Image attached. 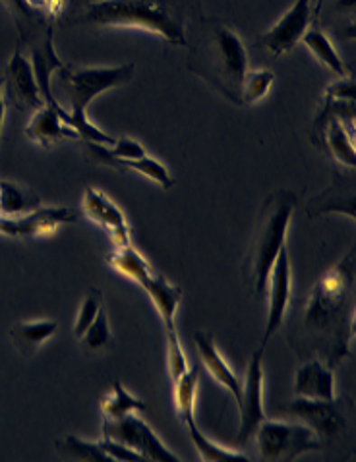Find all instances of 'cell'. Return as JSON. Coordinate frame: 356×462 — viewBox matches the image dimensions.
I'll return each mask as SVG.
<instances>
[{"label":"cell","instance_id":"cell-20","mask_svg":"<svg viewBox=\"0 0 356 462\" xmlns=\"http://www.w3.org/2000/svg\"><path fill=\"white\" fill-rule=\"evenodd\" d=\"M59 331V323L52 319H37V321H23L16 323L10 329L12 343L16 345L20 355L30 358L39 350V346Z\"/></svg>","mask_w":356,"mask_h":462},{"label":"cell","instance_id":"cell-12","mask_svg":"<svg viewBox=\"0 0 356 462\" xmlns=\"http://www.w3.org/2000/svg\"><path fill=\"white\" fill-rule=\"evenodd\" d=\"M269 289V310H267V321H266V333L262 345L266 346L269 338L277 333V329L283 325L286 308H289L291 292H293V267L291 257L286 252V246L281 248L277 254V260L271 267V273L267 279Z\"/></svg>","mask_w":356,"mask_h":462},{"label":"cell","instance_id":"cell-33","mask_svg":"<svg viewBox=\"0 0 356 462\" xmlns=\"http://www.w3.org/2000/svg\"><path fill=\"white\" fill-rule=\"evenodd\" d=\"M101 447L103 451L111 457L113 462H147L140 453H136L130 447L122 445L115 439H108V438H101Z\"/></svg>","mask_w":356,"mask_h":462},{"label":"cell","instance_id":"cell-30","mask_svg":"<svg viewBox=\"0 0 356 462\" xmlns=\"http://www.w3.org/2000/svg\"><path fill=\"white\" fill-rule=\"evenodd\" d=\"M81 346L89 352L95 350H103L111 343V329H108V318L105 314V310L101 308L98 318L93 319V323L88 328V331L80 337Z\"/></svg>","mask_w":356,"mask_h":462},{"label":"cell","instance_id":"cell-10","mask_svg":"<svg viewBox=\"0 0 356 462\" xmlns=\"http://www.w3.org/2000/svg\"><path fill=\"white\" fill-rule=\"evenodd\" d=\"M312 23V0H296L293 8L283 14V18L258 37V47L266 49L273 57H281L283 52H289L303 39L304 32Z\"/></svg>","mask_w":356,"mask_h":462},{"label":"cell","instance_id":"cell-21","mask_svg":"<svg viewBox=\"0 0 356 462\" xmlns=\"http://www.w3.org/2000/svg\"><path fill=\"white\" fill-rule=\"evenodd\" d=\"M303 43L306 45V49L316 57V60L325 66L327 70H332L335 76L339 78H347L349 70L343 62V59L339 57L337 49L333 47V43L330 41V37L325 35V32L322 30L320 25H312L304 32L303 35Z\"/></svg>","mask_w":356,"mask_h":462},{"label":"cell","instance_id":"cell-23","mask_svg":"<svg viewBox=\"0 0 356 462\" xmlns=\"http://www.w3.org/2000/svg\"><path fill=\"white\" fill-rule=\"evenodd\" d=\"M93 161L103 162V165L115 167L118 171H134L140 172L144 176H147L149 180L157 182L163 188H173L174 186V179L169 174L167 167L161 165L159 161L152 159V157H142V159H111V157H93Z\"/></svg>","mask_w":356,"mask_h":462},{"label":"cell","instance_id":"cell-32","mask_svg":"<svg viewBox=\"0 0 356 462\" xmlns=\"http://www.w3.org/2000/svg\"><path fill=\"white\" fill-rule=\"evenodd\" d=\"M167 333V365L173 382L181 377L188 370V360L184 355V348L181 345V338H178V331L174 329H165Z\"/></svg>","mask_w":356,"mask_h":462},{"label":"cell","instance_id":"cell-28","mask_svg":"<svg viewBox=\"0 0 356 462\" xmlns=\"http://www.w3.org/2000/svg\"><path fill=\"white\" fill-rule=\"evenodd\" d=\"M57 447H59V451L62 455H66L68 458L89 460V462H113L111 457H108L103 451V447H101L99 441H95V443L84 441V439H80L76 436H70V433H68V436H64V438H61L57 441Z\"/></svg>","mask_w":356,"mask_h":462},{"label":"cell","instance_id":"cell-11","mask_svg":"<svg viewBox=\"0 0 356 462\" xmlns=\"http://www.w3.org/2000/svg\"><path fill=\"white\" fill-rule=\"evenodd\" d=\"M285 412L295 416L300 424L308 426L322 443L333 441L345 428V420L335 401L296 397L291 404L285 406Z\"/></svg>","mask_w":356,"mask_h":462},{"label":"cell","instance_id":"cell-7","mask_svg":"<svg viewBox=\"0 0 356 462\" xmlns=\"http://www.w3.org/2000/svg\"><path fill=\"white\" fill-rule=\"evenodd\" d=\"M103 438L115 439L154 462H181L178 455L167 449L157 433L138 414H128L120 420H103Z\"/></svg>","mask_w":356,"mask_h":462},{"label":"cell","instance_id":"cell-5","mask_svg":"<svg viewBox=\"0 0 356 462\" xmlns=\"http://www.w3.org/2000/svg\"><path fill=\"white\" fill-rule=\"evenodd\" d=\"M132 76L134 64L107 68H70L62 64L57 70V88L70 105V113H86L98 95L128 84Z\"/></svg>","mask_w":356,"mask_h":462},{"label":"cell","instance_id":"cell-35","mask_svg":"<svg viewBox=\"0 0 356 462\" xmlns=\"http://www.w3.org/2000/svg\"><path fill=\"white\" fill-rule=\"evenodd\" d=\"M6 101H5V91H3V78H0V140H3V128H5V118H6Z\"/></svg>","mask_w":356,"mask_h":462},{"label":"cell","instance_id":"cell-8","mask_svg":"<svg viewBox=\"0 0 356 462\" xmlns=\"http://www.w3.org/2000/svg\"><path fill=\"white\" fill-rule=\"evenodd\" d=\"M3 91L6 105L14 106L20 113H33L37 108L47 105L43 95L39 91L32 60L20 47L14 51L6 66Z\"/></svg>","mask_w":356,"mask_h":462},{"label":"cell","instance_id":"cell-15","mask_svg":"<svg viewBox=\"0 0 356 462\" xmlns=\"http://www.w3.org/2000/svg\"><path fill=\"white\" fill-rule=\"evenodd\" d=\"M194 343H196L198 355H200V360L205 365V370L211 374V377L215 379L219 385L225 387L230 393V395L235 397L237 404H240L242 382L239 379V375L232 372V368L227 364V360L223 358L221 350L217 348V345L213 341V335L203 333V331H196L194 333Z\"/></svg>","mask_w":356,"mask_h":462},{"label":"cell","instance_id":"cell-24","mask_svg":"<svg viewBox=\"0 0 356 462\" xmlns=\"http://www.w3.org/2000/svg\"><path fill=\"white\" fill-rule=\"evenodd\" d=\"M107 262L117 271V273L128 277L136 284H138L145 275L152 273V271H155L147 263L145 257L132 246V244H128V246L115 248L113 254L107 255Z\"/></svg>","mask_w":356,"mask_h":462},{"label":"cell","instance_id":"cell-13","mask_svg":"<svg viewBox=\"0 0 356 462\" xmlns=\"http://www.w3.org/2000/svg\"><path fill=\"white\" fill-rule=\"evenodd\" d=\"M78 213L66 208H39L23 217H0V233L8 236H37L54 233L64 223H74Z\"/></svg>","mask_w":356,"mask_h":462},{"label":"cell","instance_id":"cell-6","mask_svg":"<svg viewBox=\"0 0 356 462\" xmlns=\"http://www.w3.org/2000/svg\"><path fill=\"white\" fill-rule=\"evenodd\" d=\"M254 439L259 455L266 460H295L306 451L322 449L320 438L304 424L279 422V420H264L258 426Z\"/></svg>","mask_w":356,"mask_h":462},{"label":"cell","instance_id":"cell-29","mask_svg":"<svg viewBox=\"0 0 356 462\" xmlns=\"http://www.w3.org/2000/svg\"><path fill=\"white\" fill-rule=\"evenodd\" d=\"M273 76L271 70H254V72H246L244 81H242V89H240V99L242 105H254L258 101H262L267 91L273 86Z\"/></svg>","mask_w":356,"mask_h":462},{"label":"cell","instance_id":"cell-31","mask_svg":"<svg viewBox=\"0 0 356 462\" xmlns=\"http://www.w3.org/2000/svg\"><path fill=\"white\" fill-rule=\"evenodd\" d=\"M101 308H103V294L99 291L91 289L86 294L84 302L80 304L78 316H76V321H74V329L72 331H74V337L78 338V341H80V337L88 331V328L93 323V319L98 318Z\"/></svg>","mask_w":356,"mask_h":462},{"label":"cell","instance_id":"cell-34","mask_svg":"<svg viewBox=\"0 0 356 462\" xmlns=\"http://www.w3.org/2000/svg\"><path fill=\"white\" fill-rule=\"evenodd\" d=\"M325 99L337 101H354V79L352 78H339L333 86L325 89Z\"/></svg>","mask_w":356,"mask_h":462},{"label":"cell","instance_id":"cell-14","mask_svg":"<svg viewBox=\"0 0 356 462\" xmlns=\"http://www.w3.org/2000/svg\"><path fill=\"white\" fill-rule=\"evenodd\" d=\"M84 211L93 223L105 228V233L111 236L115 248L128 246L130 242V226L126 217L115 203L108 199L103 192L95 188H88L84 196Z\"/></svg>","mask_w":356,"mask_h":462},{"label":"cell","instance_id":"cell-18","mask_svg":"<svg viewBox=\"0 0 356 462\" xmlns=\"http://www.w3.org/2000/svg\"><path fill=\"white\" fill-rule=\"evenodd\" d=\"M138 284L147 292L149 300H152L163 325H165V329H174L176 328L174 318H176L178 304L183 300V291L174 287V284H171L165 277L157 275L155 271L145 275Z\"/></svg>","mask_w":356,"mask_h":462},{"label":"cell","instance_id":"cell-17","mask_svg":"<svg viewBox=\"0 0 356 462\" xmlns=\"http://www.w3.org/2000/svg\"><path fill=\"white\" fill-rule=\"evenodd\" d=\"M25 135L41 147H52L62 140L80 138L70 126L64 125L57 108L51 105H43L32 113V118L25 126Z\"/></svg>","mask_w":356,"mask_h":462},{"label":"cell","instance_id":"cell-22","mask_svg":"<svg viewBox=\"0 0 356 462\" xmlns=\"http://www.w3.org/2000/svg\"><path fill=\"white\" fill-rule=\"evenodd\" d=\"M41 208L33 189L16 182H0V217H23Z\"/></svg>","mask_w":356,"mask_h":462},{"label":"cell","instance_id":"cell-26","mask_svg":"<svg viewBox=\"0 0 356 462\" xmlns=\"http://www.w3.org/2000/svg\"><path fill=\"white\" fill-rule=\"evenodd\" d=\"M200 382V368H188L181 377L174 379V402L178 414H181L183 422L188 424L194 420V404H196V391Z\"/></svg>","mask_w":356,"mask_h":462},{"label":"cell","instance_id":"cell-1","mask_svg":"<svg viewBox=\"0 0 356 462\" xmlns=\"http://www.w3.org/2000/svg\"><path fill=\"white\" fill-rule=\"evenodd\" d=\"M354 337V254H347L343 260L314 284L304 308L303 321L293 338V346L298 352H310L322 356L323 364L335 365L349 356Z\"/></svg>","mask_w":356,"mask_h":462},{"label":"cell","instance_id":"cell-4","mask_svg":"<svg viewBox=\"0 0 356 462\" xmlns=\"http://www.w3.org/2000/svg\"><path fill=\"white\" fill-rule=\"evenodd\" d=\"M296 194L289 188H279L269 194L259 209L258 226L250 248V277L254 281V291L264 296L267 291V279L271 267L277 260V254L285 246L286 230H289L293 213L296 208Z\"/></svg>","mask_w":356,"mask_h":462},{"label":"cell","instance_id":"cell-2","mask_svg":"<svg viewBox=\"0 0 356 462\" xmlns=\"http://www.w3.org/2000/svg\"><path fill=\"white\" fill-rule=\"evenodd\" d=\"M198 0H68L66 23L88 27H138L186 47V16Z\"/></svg>","mask_w":356,"mask_h":462},{"label":"cell","instance_id":"cell-19","mask_svg":"<svg viewBox=\"0 0 356 462\" xmlns=\"http://www.w3.org/2000/svg\"><path fill=\"white\" fill-rule=\"evenodd\" d=\"M343 213L347 217H354V188H352V180L349 184L347 176H335V182L330 186V189L318 198H314L310 208H308V215H320V213Z\"/></svg>","mask_w":356,"mask_h":462},{"label":"cell","instance_id":"cell-3","mask_svg":"<svg viewBox=\"0 0 356 462\" xmlns=\"http://www.w3.org/2000/svg\"><path fill=\"white\" fill-rule=\"evenodd\" d=\"M188 70L210 81L235 105H242L240 89L248 72V51L223 18L200 20V33L190 51Z\"/></svg>","mask_w":356,"mask_h":462},{"label":"cell","instance_id":"cell-16","mask_svg":"<svg viewBox=\"0 0 356 462\" xmlns=\"http://www.w3.org/2000/svg\"><path fill=\"white\" fill-rule=\"evenodd\" d=\"M295 395L304 399L335 401L333 368L320 358H310L304 362L295 375Z\"/></svg>","mask_w":356,"mask_h":462},{"label":"cell","instance_id":"cell-9","mask_svg":"<svg viewBox=\"0 0 356 462\" xmlns=\"http://www.w3.org/2000/svg\"><path fill=\"white\" fill-rule=\"evenodd\" d=\"M264 350L266 346H259L248 364V372H246V382L242 383V399L239 404L240 412V430H239V445H246L258 430V426L267 418L264 411Z\"/></svg>","mask_w":356,"mask_h":462},{"label":"cell","instance_id":"cell-25","mask_svg":"<svg viewBox=\"0 0 356 462\" xmlns=\"http://www.w3.org/2000/svg\"><path fill=\"white\" fill-rule=\"evenodd\" d=\"M147 404L128 393L120 382H115L111 393L101 401V412L105 420H120L134 412H145Z\"/></svg>","mask_w":356,"mask_h":462},{"label":"cell","instance_id":"cell-27","mask_svg":"<svg viewBox=\"0 0 356 462\" xmlns=\"http://www.w3.org/2000/svg\"><path fill=\"white\" fill-rule=\"evenodd\" d=\"M188 433H190V439L194 441L196 449L201 457V460L205 462H237V460H248V457L239 453V451H230L225 449V447L213 443L210 438H205L203 433L200 431V428L196 426V420H192V422L186 424Z\"/></svg>","mask_w":356,"mask_h":462}]
</instances>
